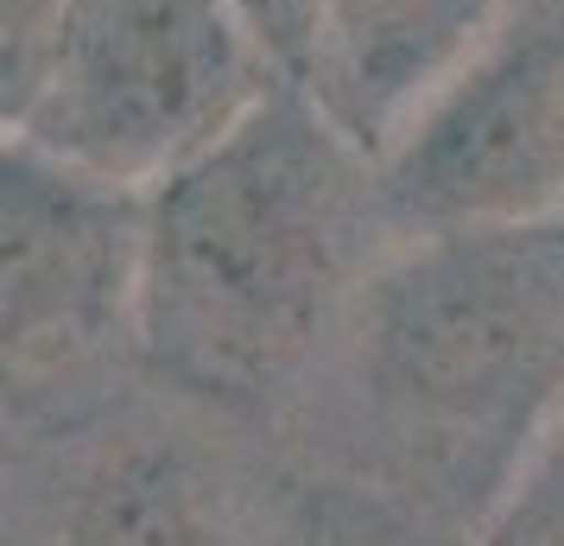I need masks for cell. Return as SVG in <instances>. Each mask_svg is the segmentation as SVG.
<instances>
[{"label": "cell", "instance_id": "1", "mask_svg": "<svg viewBox=\"0 0 564 546\" xmlns=\"http://www.w3.org/2000/svg\"><path fill=\"white\" fill-rule=\"evenodd\" d=\"M564 414V216L393 242L299 400L285 464L469 540Z\"/></svg>", "mask_w": 564, "mask_h": 546}, {"label": "cell", "instance_id": "2", "mask_svg": "<svg viewBox=\"0 0 564 546\" xmlns=\"http://www.w3.org/2000/svg\"><path fill=\"white\" fill-rule=\"evenodd\" d=\"M393 242L375 159L280 83L147 191L140 375L273 432Z\"/></svg>", "mask_w": 564, "mask_h": 546}, {"label": "cell", "instance_id": "3", "mask_svg": "<svg viewBox=\"0 0 564 546\" xmlns=\"http://www.w3.org/2000/svg\"><path fill=\"white\" fill-rule=\"evenodd\" d=\"M7 140L159 191L235 133L280 71L223 0H7Z\"/></svg>", "mask_w": 564, "mask_h": 546}, {"label": "cell", "instance_id": "4", "mask_svg": "<svg viewBox=\"0 0 564 546\" xmlns=\"http://www.w3.org/2000/svg\"><path fill=\"white\" fill-rule=\"evenodd\" d=\"M292 483L273 432L133 375L7 432V546H285Z\"/></svg>", "mask_w": 564, "mask_h": 546}, {"label": "cell", "instance_id": "5", "mask_svg": "<svg viewBox=\"0 0 564 546\" xmlns=\"http://www.w3.org/2000/svg\"><path fill=\"white\" fill-rule=\"evenodd\" d=\"M147 191L7 140L0 153V343L7 432L45 426L140 375Z\"/></svg>", "mask_w": 564, "mask_h": 546}, {"label": "cell", "instance_id": "6", "mask_svg": "<svg viewBox=\"0 0 564 546\" xmlns=\"http://www.w3.org/2000/svg\"><path fill=\"white\" fill-rule=\"evenodd\" d=\"M375 179L400 242L564 216V0H520Z\"/></svg>", "mask_w": 564, "mask_h": 546}, {"label": "cell", "instance_id": "7", "mask_svg": "<svg viewBox=\"0 0 564 546\" xmlns=\"http://www.w3.org/2000/svg\"><path fill=\"white\" fill-rule=\"evenodd\" d=\"M520 0H324L299 71L317 115L381 159Z\"/></svg>", "mask_w": 564, "mask_h": 546}, {"label": "cell", "instance_id": "8", "mask_svg": "<svg viewBox=\"0 0 564 546\" xmlns=\"http://www.w3.org/2000/svg\"><path fill=\"white\" fill-rule=\"evenodd\" d=\"M292 477L299 483H292L285 546H469L361 490H343V483H324V477H305V470H292Z\"/></svg>", "mask_w": 564, "mask_h": 546}, {"label": "cell", "instance_id": "9", "mask_svg": "<svg viewBox=\"0 0 564 546\" xmlns=\"http://www.w3.org/2000/svg\"><path fill=\"white\" fill-rule=\"evenodd\" d=\"M469 546H564V414L533 445V458L469 534Z\"/></svg>", "mask_w": 564, "mask_h": 546}, {"label": "cell", "instance_id": "10", "mask_svg": "<svg viewBox=\"0 0 564 546\" xmlns=\"http://www.w3.org/2000/svg\"><path fill=\"white\" fill-rule=\"evenodd\" d=\"M223 7L260 45V57L285 83H299V71H305V57H311V39H317V20H324V0H223Z\"/></svg>", "mask_w": 564, "mask_h": 546}]
</instances>
